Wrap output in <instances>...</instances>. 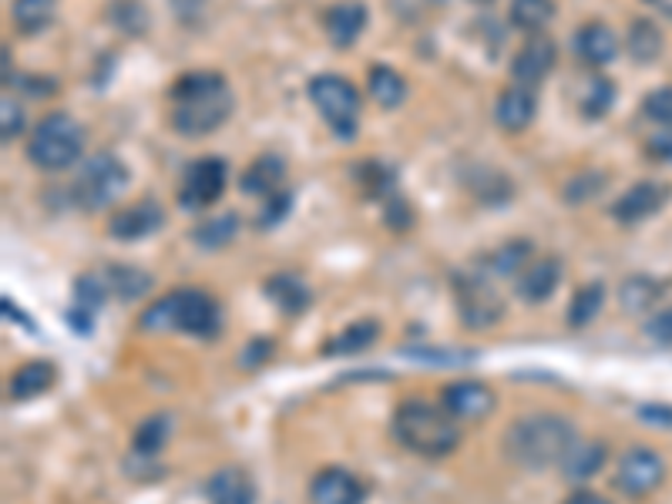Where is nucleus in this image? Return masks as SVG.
Here are the masks:
<instances>
[{
	"label": "nucleus",
	"mask_w": 672,
	"mask_h": 504,
	"mask_svg": "<svg viewBox=\"0 0 672 504\" xmlns=\"http://www.w3.org/2000/svg\"><path fill=\"white\" fill-rule=\"evenodd\" d=\"M168 98H172V128L189 138L213 135L233 115V91L219 71L182 75Z\"/></svg>",
	"instance_id": "nucleus-1"
},
{
	"label": "nucleus",
	"mask_w": 672,
	"mask_h": 504,
	"mask_svg": "<svg viewBox=\"0 0 672 504\" xmlns=\"http://www.w3.org/2000/svg\"><path fill=\"white\" fill-rule=\"evenodd\" d=\"M575 441L579 434L565 417L532 414L508 427V434H504V454L525 471H545L552 464H562Z\"/></svg>",
	"instance_id": "nucleus-2"
},
{
	"label": "nucleus",
	"mask_w": 672,
	"mask_h": 504,
	"mask_svg": "<svg viewBox=\"0 0 672 504\" xmlns=\"http://www.w3.org/2000/svg\"><path fill=\"white\" fill-rule=\"evenodd\" d=\"M138 326L148 333H192V336H216L223 326L219 303L202 289H176L151 303Z\"/></svg>",
	"instance_id": "nucleus-3"
},
{
	"label": "nucleus",
	"mask_w": 672,
	"mask_h": 504,
	"mask_svg": "<svg viewBox=\"0 0 672 504\" xmlns=\"http://www.w3.org/2000/svg\"><path fill=\"white\" fill-rule=\"evenodd\" d=\"M394 437L421 457H444L457 447V421L427 401H404L394 414Z\"/></svg>",
	"instance_id": "nucleus-4"
},
{
	"label": "nucleus",
	"mask_w": 672,
	"mask_h": 504,
	"mask_svg": "<svg viewBox=\"0 0 672 504\" xmlns=\"http://www.w3.org/2000/svg\"><path fill=\"white\" fill-rule=\"evenodd\" d=\"M81 151H85V131L65 111L41 118L28 145V158L38 168H45V172H65V168H71L81 158Z\"/></svg>",
	"instance_id": "nucleus-5"
},
{
	"label": "nucleus",
	"mask_w": 672,
	"mask_h": 504,
	"mask_svg": "<svg viewBox=\"0 0 672 504\" xmlns=\"http://www.w3.org/2000/svg\"><path fill=\"white\" fill-rule=\"evenodd\" d=\"M309 98L336 138H354L360 125V91L340 75H316L309 81Z\"/></svg>",
	"instance_id": "nucleus-6"
},
{
	"label": "nucleus",
	"mask_w": 672,
	"mask_h": 504,
	"mask_svg": "<svg viewBox=\"0 0 672 504\" xmlns=\"http://www.w3.org/2000/svg\"><path fill=\"white\" fill-rule=\"evenodd\" d=\"M125 186H128L125 161L115 158L111 151H101L85 161L81 176L75 182V202L88 213H101L125 192Z\"/></svg>",
	"instance_id": "nucleus-7"
},
{
	"label": "nucleus",
	"mask_w": 672,
	"mask_h": 504,
	"mask_svg": "<svg viewBox=\"0 0 672 504\" xmlns=\"http://www.w3.org/2000/svg\"><path fill=\"white\" fill-rule=\"evenodd\" d=\"M226 182H229V165L223 158H216V155L196 158L186 165V176L179 186V202L186 209H209L223 199Z\"/></svg>",
	"instance_id": "nucleus-8"
},
{
	"label": "nucleus",
	"mask_w": 672,
	"mask_h": 504,
	"mask_svg": "<svg viewBox=\"0 0 672 504\" xmlns=\"http://www.w3.org/2000/svg\"><path fill=\"white\" fill-rule=\"evenodd\" d=\"M454 289H457V306H461V319L464 326L471 329H484V326H494L501 319V299L497 293L491 289V283L484 276H457L454 279Z\"/></svg>",
	"instance_id": "nucleus-9"
},
{
	"label": "nucleus",
	"mask_w": 672,
	"mask_h": 504,
	"mask_svg": "<svg viewBox=\"0 0 672 504\" xmlns=\"http://www.w3.org/2000/svg\"><path fill=\"white\" fill-rule=\"evenodd\" d=\"M662 477H665V461L649 447L625 451L615 467V487L629 497H642V494L655 491L662 484Z\"/></svg>",
	"instance_id": "nucleus-10"
},
{
	"label": "nucleus",
	"mask_w": 672,
	"mask_h": 504,
	"mask_svg": "<svg viewBox=\"0 0 672 504\" xmlns=\"http://www.w3.org/2000/svg\"><path fill=\"white\" fill-rule=\"evenodd\" d=\"M555 41L552 38H545V34H532L525 45H522V51L515 55V61H512V75H515V81L518 85H538V81H545L549 75H552V68H555Z\"/></svg>",
	"instance_id": "nucleus-11"
},
{
	"label": "nucleus",
	"mask_w": 672,
	"mask_h": 504,
	"mask_svg": "<svg viewBox=\"0 0 672 504\" xmlns=\"http://www.w3.org/2000/svg\"><path fill=\"white\" fill-rule=\"evenodd\" d=\"M441 407L454 417V421H484L494 411V394L484 384L474 381H461L451 384L441 394Z\"/></svg>",
	"instance_id": "nucleus-12"
},
{
	"label": "nucleus",
	"mask_w": 672,
	"mask_h": 504,
	"mask_svg": "<svg viewBox=\"0 0 672 504\" xmlns=\"http://www.w3.org/2000/svg\"><path fill=\"white\" fill-rule=\"evenodd\" d=\"M313 504H364V484L344 467H323L309 484Z\"/></svg>",
	"instance_id": "nucleus-13"
},
{
	"label": "nucleus",
	"mask_w": 672,
	"mask_h": 504,
	"mask_svg": "<svg viewBox=\"0 0 672 504\" xmlns=\"http://www.w3.org/2000/svg\"><path fill=\"white\" fill-rule=\"evenodd\" d=\"M161 223H165V209H161L155 199H141V202H135V206L121 209V213L111 219L108 233H111V239L135 243V239H145V236L158 233V229H161Z\"/></svg>",
	"instance_id": "nucleus-14"
},
{
	"label": "nucleus",
	"mask_w": 672,
	"mask_h": 504,
	"mask_svg": "<svg viewBox=\"0 0 672 504\" xmlns=\"http://www.w3.org/2000/svg\"><path fill=\"white\" fill-rule=\"evenodd\" d=\"M206 501L209 504H256V481L236 464L219 467L206 481Z\"/></svg>",
	"instance_id": "nucleus-15"
},
{
	"label": "nucleus",
	"mask_w": 672,
	"mask_h": 504,
	"mask_svg": "<svg viewBox=\"0 0 672 504\" xmlns=\"http://www.w3.org/2000/svg\"><path fill=\"white\" fill-rule=\"evenodd\" d=\"M665 196H669L665 186H659V182H639V186H632L622 199H615L612 216H615L622 226H635V223L649 219L652 213H659L662 202H665Z\"/></svg>",
	"instance_id": "nucleus-16"
},
{
	"label": "nucleus",
	"mask_w": 672,
	"mask_h": 504,
	"mask_svg": "<svg viewBox=\"0 0 672 504\" xmlns=\"http://www.w3.org/2000/svg\"><path fill=\"white\" fill-rule=\"evenodd\" d=\"M535 111H538V98H535V91L528 88V85H515V88H508L501 98H497V108H494V121L504 128V131H525L528 125H532V118H535Z\"/></svg>",
	"instance_id": "nucleus-17"
},
{
	"label": "nucleus",
	"mask_w": 672,
	"mask_h": 504,
	"mask_svg": "<svg viewBox=\"0 0 672 504\" xmlns=\"http://www.w3.org/2000/svg\"><path fill=\"white\" fill-rule=\"evenodd\" d=\"M367 8L364 4H354V0H347V4H333L323 18V28H326V38L336 45V48H350L364 28H367Z\"/></svg>",
	"instance_id": "nucleus-18"
},
{
	"label": "nucleus",
	"mask_w": 672,
	"mask_h": 504,
	"mask_svg": "<svg viewBox=\"0 0 672 504\" xmlns=\"http://www.w3.org/2000/svg\"><path fill=\"white\" fill-rule=\"evenodd\" d=\"M283 179H286V161L279 155H259L243 172L239 189L253 199H269L279 192Z\"/></svg>",
	"instance_id": "nucleus-19"
},
{
	"label": "nucleus",
	"mask_w": 672,
	"mask_h": 504,
	"mask_svg": "<svg viewBox=\"0 0 672 504\" xmlns=\"http://www.w3.org/2000/svg\"><path fill=\"white\" fill-rule=\"evenodd\" d=\"M575 55H579L585 65L602 68V65H612V61H615L619 41H615V34H612L609 24L592 21V24L579 28V34H575Z\"/></svg>",
	"instance_id": "nucleus-20"
},
{
	"label": "nucleus",
	"mask_w": 672,
	"mask_h": 504,
	"mask_svg": "<svg viewBox=\"0 0 672 504\" xmlns=\"http://www.w3.org/2000/svg\"><path fill=\"white\" fill-rule=\"evenodd\" d=\"M559 279H562V263L559 259H552V256L535 259L518 273V296L528 299V303H545L559 289Z\"/></svg>",
	"instance_id": "nucleus-21"
},
{
	"label": "nucleus",
	"mask_w": 672,
	"mask_h": 504,
	"mask_svg": "<svg viewBox=\"0 0 672 504\" xmlns=\"http://www.w3.org/2000/svg\"><path fill=\"white\" fill-rule=\"evenodd\" d=\"M605 457H609V451H605L602 441H575L569 447L565 461H562L565 477L569 481H589V477L599 474V467L605 464Z\"/></svg>",
	"instance_id": "nucleus-22"
},
{
	"label": "nucleus",
	"mask_w": 672,
	"mask_h": 504,
	"mask_svg": "<svg viewBox=\"0 0 672 504\" xmlns=\"http://www.w3.org/2000/svg\"><path fill=\"white\" fill-rule=\"evenodd\" d=\"M615 105V85L605 75H592L579 85V111L589 121H599L612 111Z\"/></svg>",
	"instance_id": "nucleus-23"
},
{
	"label": "nucleus",
	"mask_w": 672,
	"mask_h": 504,
	"mask_svg": "<svg viewBox=\"0 0 672 504\" xmlns=\"http://www.w3.org/2000/svg\"><path fill=\"white\" fill-rule=\"evenodd\" d=\"M367 91H370V98H374L381 108H397V105H404V98H407V81H404L394 68L374 65V68H370V78H367Z\"/></svg>",
	"instance_id": "nucleus-24"
},
{
	"label": "nucleus",
	"mask_w": 672,
	"mask_h": 504,
	"mask_svg": "<svg viewBox=\"0 0 672 504\" xmlns=\"http://www.w3.org/2000/svg\"><path fill=\"white\" fill-rule=\"evenodd\" d=\"M266 296L286 309V313H303L309 306V289L299 276H289V273H279V276H269L266 283Z\"/></svg>",
	"instance_id": "nucleus-25"
},
{
	"label": "nucleus",
	"mask_w": 672,
	"mask_h": 504,
	"mask_svg": "<svg viewBox=\"0 0 672 504\" xmlns=\"http://www.w3.org/2000/svg\"><path fill=\"white\" fill-rule=\"evenodd\" d=\"M51 384H55V367L51 364H45V360L24 364L11 377V397L14 401H31V397H41Z\"/></svg>",
	"instance_id": "nucleus-26"
},
{
	"label": "nucleus",
	"mask_w": 672,
	"mask_h": 504,
	"mask_svg": "<svg viewBox=\"0 0 672 504\" xmlns=\"http://www.w3.org/2000/svg\"><path fill=\"white\" fill-rule=\"evenodd\" d=\"M377 333H381V326H377L374 319H367V323H354V326H347L344 333H336L333 340L323 347V354H336V357L364 354V350L377 340Z\"/></svg>",
	"instance_id": "nucleus-27"
},
{
	"label": "nucleus",
	"mask_w": 672,
	"mask_h": 504,
	"mask_svg": "<svg viewBox=\"0 0 672 504\" xmlns=\"http://www.w3.org/2000/svg\"><path fill=\"white\" fill-rule=\"evenodd\" d=\"M172 431H176V417L172 414H151L138 431H135V451L138 454H148L155 457L168 441H172Z\"/></svg>",
	"instance_id": "nucleus-28"
},
{
	"label": "nucleus",
	"mask_w": 672,
	"mask_h": 504,
	"mask_svg": "<svg viewBox=\"0 0 672 504\" xmlns=\"http://www.w3.org/2000/svg\"><path fill=\"white\" fill-rule=\"evenodd\" d=\"M55 11H58V0H14L11 18H14L18 31L38 34L55 21Z\"/></svg>",
	"instance_id": "nucleus-29"
},
{
	"label": "nucleus",
	"mask_w": 672,
	"mask_h": 504,
	"mask_svg": "<svg viewBox=\"0 0 672 504\" xmlns=\"http://www.w3.org/2000/svg\"><path fill=\"white\" fill-rule=\"evenodd\" d=\"M555 18V0H515L512 4V24L518 31L538 34Z\"/></svg>",
	"instance_id": "nucleus-30"
},
{
	"label": "nucleus",
	"mask_w": 672,
	"mask_h": 504,
	"mask_svg": "<svg viewBox=\"0 0 672 504\" xmlns=\"http://www.w3.org/2000/svg\"><path fill=\"white\" fill-rule=\"evenodd\" d=\"M602 306H605V286H602V283H589V286H582V289L575 293V299H572L569 326H575V329L589 326V323L602 313Z\"/></svg>",
	"instance_id": "nucleus-31"
},
{
	"label": "nucleus",
	"mask_w": 672,
	"mask_h": 504,
	"mask_svg": "<svg viewBox=\"0 0 672 504\" xmlns=\"http://www.w3.org/2000/svg\"><path fill=\"white\" fill-rule=\"evenodd\" d=\"M659 293H662V286L655 279H649V276H629L622 283V289H619V299H622L625 313H642V309H649L659 299Z\"/></svg>",
	"instance_id": "nucleus-32"
},
{
	"label": "nucleus",
	"mask_w": 672,
	"mask_h": 504,
	"mask_svg": "<svg viewBox=\"0 0 672 504\" xmlns=\"http://www.w3.org/2000/svg\"><path fill=\"white\" fill-rule=\"evenodd\" d=\"M659 51H662V34H659V28H655L652 21H635V24L629 28V55H632L639 65H649V61L659 58Z\"/></svg>",
	"instance_id": "nucleus-33"
},
{
	"label": "nucleus",
	"mask_w": 672,
	"mask_h": 504,
	"mask_svg": "<svg viewBox=\"0 0 672 504\" xmlns=\"http://www.w3.org/2000/svg\"><path fill=\"white\" fill-rule=\"evenodd\" d=\"M528 256H532V246H528V243H508V246H501L497 253H491V256L484 259V269H487V273H497V276H518V273L525 269Z\"/></svg>",
	"instance_id": "nucleus-34"
},
{
	"label": "nucleus",
	"mask_w": 672,
	"mask_h": 504,
	"mask_svg": "<svg viewBox=\"0 0 672 504\" xmlns=\"http://www.w3.org/2000/svg\"><path fill=\"white\" fill-rule=\"evenodd\" d=\"M108 286L121 296V299H138L141 293H148L151 276L135 269V266H108Z\"/></svg>",
	"instance_id": "nucleus-35"
},
{
	"label": "nucleus",
	"mask_w": 672,
	"mask_h": 504,
	"mask_svg": "<svg viewBox=\"0 0 672 504\" xmlns=\"http://www.w3.org/2000/svg\"><path fill=\"white\" fill-rule=\"evenodd\" d=\"M108 289H111V286H108L105 276H81V279L75 283V306L95 316V313L101 309Z\"/></svg>",
	"instance_id": "nucleus-36"
},
{
	"label": "nucleus",
	"mask_w": 672,
	"mask_h": 504,
	"mask_svg": "<svg viewBox=\"0 0 672 504\" xmlns=\"http://www.w3.org/2000/svg\"><path fill=\"white\" fill-rule=\"evenodd\" d=\"M236 229H239V219H236V216H219V219L206 223L202 229H196L192 239H196L199 246H206V249H223V246L236 236Z\"/></svg>",
	"instance_id": "nucleus-37"
},
{
	"label": "nucleus",
	"mask_w": 672,
	"mask_h": 504,
	"mask_svg": "<svg viewBox=\"0 0 672 504\" xmlns=\"http://www.w3.org/2000/svg\"><path fill=\"white\" fill-rule=\"evenodd\" d=\"M642 111L649 121L672 128V88H652L642 101Z\"/></svg>",
	"instance_id": "nucleus-38"
},
{
	"label": "nucleus",
	"mask_w": 672,
	"mask_h": 504,
	"mask_svg": "<svg viewBox=\"0 0 672 504\" xmlns=\"http://www.w3.org/2000/svg\"><path fill=\"white\" fill-rule=\"evenodd\" d=\"M645 336L655 347H672V306L659 309L649 323H645Z\"/></svg>",
	"instance_id": "nucleus-39"
},
{
	"label": "nucleus",
	"mask_w": 672,
	"mask_h": 504,
	"mask_svg": "<svg viewBox=\"0 0 672 504\" xmlns=\"http://www.w3.org/2000/svg\"><path fill=\"white\" fill-rule=\"evenodd\" d=\"M0 111H4V118H0V135H4V141H14L21 131H24V111H21V105L11 98V95H4V101H0Z\"/></svg>",
	"instance_id": "nucleus-40"
},
{
	"label": "nucleus",
	"mask_w": 672,
	"mask_h": 504,
	"mask_svg": "<svg viewBox=\"0 0 672 504\" xmlns=\"http://www.w3.org/2000/svg\"><path fill=\"white\" fill-rule=\"evenodd\" d=\"M605 186V179L599 176V172H582L579 179H572L569 182V189H565V199L569 202H589L599 189Z\"/></svg>",
	"instance_id": "nucleus-41"
},
{
	"label": "nucleus",
	"mask_w": 672,
	"mask_h": 504,
	"mask_svg": "<svg viewBox=\"0 0 672 504\" xmlns=\"http://www.w3.org/2000/svg\"><path fill=\"white\" fill-rule=\"evenodd\" d=\"M266 206H263V213H259V226L263 229H273V226H279L283 219H286V213H289V192H276V196H269V199H263Z\"/></svg>",
	"instance_id": "nucleus-42"
},
{
	"label": "nucleus",
	"mask_w": 672,
	"mask_h": 504,
	"mask_svg": "<svg viewBox=\"0 0 672 504\" xmlns=\"http://www.w3.org/2000/svg\"><path fill=\"white\" fill-rule=\"evenodd\" d=\"M411 357H417V360H424V364H467L474 354H467V350H424V347H417V350H407Z\"/></svg>",
	"instance_id": "nucleus-43"
},
{
	"label": "nucleus",
	"mask_w": 672,
	"mask_h": 504,
	"mask_svg": "<svg viewBox=\"0 0 672 504\" xmlns=\"http://www.w3.org/2000/svg\"><path fill=\"white\" fill-rule=\"evenodd\" d=\"M269 354H273V344H269V340H253V344L243 350V357H239V360H243V367L249 370V367L266 364V357H269Z\"/></svg>",
	"instance_id": "nucleus-44"
},
{
	"label": "nucleus",
	"mask_w": 672,
	"mask_h": 504,
	"mask_svg": "<svg viewBox=\"0 0 672 504\" xmlns=\"http://www.w3.org/2000/svg\"><path fill=\"white\" fill-rule=\"evenodd\" d=\"M649 151L659 158V161H669L672 165V131H665V135H655L652 141H649Z\"/></svg>",
	"instance_id": "nucleus-45"
},
{
	"label": "nucleus",
	"mask_w": 672,
	"mask_h": 504,
	"mask_svg": "<svg viewBox=\"0 0 672 504\" xmlns=\"http://www.w3.org/2000/svg\"><path fill=\"white\" fill-rule=\"evenodd\" d=\"M565 504H612V501H605V497L595 494V491H572Z\"/></svg>",
	"instance_id": "nucleus-46"
},
{
	"label": "nucleus",
	"mask_w": 672,
	"mask_h": 504,
	"mask_svg": "<svg viewBox=\"0 0 672 504\" xmlns=\"http://www.w3.org/2000/svg\"><path fill=\"white\" fill-rule=\"evenodd\" d=\"M4 313H8V316H11V319H18V323H21V326H28V329H34V323H31V319H28V316H24V313H21V309H18V306H14V303H11V299H4Z\"/></svg>",
	"instance_id": "nucleus-47"
},
{
	"label": "nucleus",
	"mask_w": 672,
	"mask_h": 504,
	"mask_svg": "<svg viewBox=\"0 0 672 504\" xmlns=\"http://www.w3.org/2000/svg\"><path fill=\"white\" fill-rule=\"evenodd\" d=\"M649 8H655L659 14H665V18H672V0H645Z\"/></svg>",
	"instance_id": "nucleus-48"
}]
</instances>
